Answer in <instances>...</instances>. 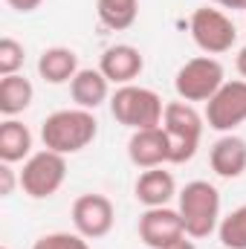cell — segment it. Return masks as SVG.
Masks as SVG:
<instances>
[{"label":"cell","mask_w":246,"mask_h":249,"mask_svg":"<svg viewBox=\"0 0 246 249\" xmlns=\"http://www.w3.org/2000/svg\"><path fill=\"white\" fill-rule=\"evenodd\" d=\"M32 249H90V244L78 232H50V235H41L32 244Z\"/></svg>","instance_id":"7402d4cb"},{"label":"cell","mask_w":246,"mask_h":249,"mask_svg":"<svg viewBox=\"0 0 246 249\" xmlns=\"http://www.w3.org/2000/svg\"><path fill=\"white\" fill-rule=\"evenodd\" d=\"M96 136H99V122H96L93 110H84V107L55 110L41 124V142H44V148L58 151L64 157L84 151Z\"/></svg>","instance_id":"6da1fadb"},{"label":"cell","mask_w":246,"mask_h":249,"mask_svg":"<svg viewBox=\"0 0 246 249\" xmlns=\"http://www.w3.org/2000/svg\"><path fill=\"white\" fill-rule=\"evenodd\" d=\"M206 122L211 130L232 133L241 122H246V81H226L209 102H206Z\"/></svg>","instance_id":"ba28073f"},{"label":"cell","mask_w":246,"mask_h":249,"mask_svg":"<svg viewBox=\"0 0 246 249\" xmlns=\"http://www.w3.org/2000/svg\"><path fill=\"white\" fill-rule=\"evenodd\" d=\"M78 70H81L78 67V55L70 47H50L38 58V75L47 84H67V81L75 78Z\"/></svg>","instance_id":"2e32d148"},{"label":"cell","mask_w":246,"mask_h":249,"mask_svg":"<svg viewBox=\"0 0 246 249\" xmlns=\"http://www.w3.org/2000/svg\"><path fill=\"white\" fill-rule=\"evenodd\" d=\"M110 113L113 119L130 130H145V127H159L165 116V105L159 93L139 87V84H124L110 96Z\"/></svg>","instance_id":"3957f363"},{"label":"cell","mask_w":246,"mask_h":249,"mask_svg":"<svg viewBox=\"0 0 246 249\" xmlns=\"http://www.w3.org/2000/svg\"><path fill=\"white\" fill-rule=\"evenodd\" d=\"M67 180V157L58 151H38L23 162V171L18 177V183L23 188V194H29L32 200H47L53 197Z\"/></svg>","instance_id":"8992f818"},{"label":"cell","mask_w":246,"mask_h":249,"mask_svg":"<svg viewBox=\"0 0 246 249\" xmlns=\"http://www.w3.org/2000/svg\"><path fill=\"white\" fill-rule=\"evenodd\" d=\"M209 162L211 171L223 180H238L246 171V139L235 136V133H223L211 151H209Z\"/></svg>","instance_id":"4fadbf2b"},{"label":"cell","mask_w":246,"mask_h":249,"mask_svg":"<svg viewBox=\"0 0 246 249\" xmlns=\"http://www.w3.org/2000/svg\"><path fill=\"white\" fill-rule=\"evenodd\" d=\"M32 157V130L18 119H6L0 124V162H23Z\"/></svg>","instance_id":"e0dca14e"},{"label":"cell","mask_w":246,"mask_h":249,"mask_svg":"<svg viewBox=\"0 0 246 249\" xmlns=\"http://www.w3.org/2000/svg\"><path fill=\"white\" fill-rule=\"evenodd\" d=\"M226 84L223 75V64L217 61L214 55H197L191 61H185L177 75H174V90L177 96L194 105V102H209L220 87Z\"/></svg>","instance_id":"5b68a950"},{"label":"cell","mask_w":246,"mask_h":249,"mask_svg":"<svg viewBox=\"0 0 246 249\" xmlns=\"http://www.w3.org/2000/svg\"><path fill=\"white\" fill-rule=\"evenodd\" d=\"M6 3H9L15 12H35L44 0H6Z\"/></svg>","instance_id":"cb8c5ba5"},{"label":"cell","mask_w":246,"mask_h":249,"mask_svg":"<svg viewBox=\"0 0 246 249\" xmlns=\"http://www.w3.org/2000/svg\"><path fill=\"white\" fill-rule=\"evenodd\" d=\"M183 238H185V223L177 209L157 206V209H145V214L139 217V241L145 247L168 249Z\"/></svg>","instance_id":"30bf717a"},{"label":"cell","mask_w":246,"mask_h":249,"mask_svg":"<svg viewBox=\"0 0 246 249\" xmlns=\"http://www.w3.org/2000/svg\"><path fill=\"white\" fill-rule=\"evenodd\" d=\"M35 99V87L26 75L15 72V75H3L0 78V113L6 119H15L18 113H23Z\"/></svg>","instance_id":"ac0fdd59"},{"label":"cell","mask_w":246,"mask_h":249,"mask_svg":"<svg viewBox=\"0 0 246 249\" xmlns=\"http://www.w3.org/2000/svg\"><path fill=\"white\" fill-rule=\"evenodd\" d=\"M3 249H9V247H3Z\"/></svg>","instance_id":"83f0119b"},{"label":"cell","mask_w":246,"mask_h":249,"mask_svg":"<svg viewBox=\"0 0 246 249\" xmlns=\"http://www.w3.org/2000/svg\"><path fill=\"white\" fill-rule=\"evenodd\" d=\"M23 61H26L23 44L6 35V38L0 41V75H15V72H20Z\"/></svg>","instance_id":"44dd1931"},{"label":"cell","mask_w":246,"mask_h":249,"mask_svg":"<svg viewBox=\"0 0 246 249\" xmlns=\"http://www.w3.org/2000/svg\"><path fill=\"white\" fill-rule=\"evenodd\" d=\"M15 191V171L9 162H0V197H9Z\"/></svg>","instance_id":"603a6c76"},{"label":"cell","mask_w":246,"mask_h":249,"mask_svg":"<svg viewBox=\"0 0 246 249\" xmlns=\"http://www.w3.org/2000/svg\"><path fill=\"white\" fill-rule=\"evenodd\" d=\"M99 70L105 72V78L110 84H133V78H139V72L145 70V58L136 47L130 44H116V47H107L99 58Z\"/></svg>","instance_id":"7c38bea8"},{"label":"cell","mask_w":246,"mask_h":249,"mask_svg":"<svg viewBox=\"0 0 246 249\" xmlns=\"http://www.w3.org/2000/svg\"><path fill=\"white\" fill-rule=\"evenodd\" d=\"M72 226L78 235H84L87 241H99L113 229L116 220V209L105 194H81L72 203Z\"/></svg>","instance_id":"9c48e42d"},{"label":"cell","mask_w":246,"mask_h":249,"mask_svg":"<svg viewBox=\"0 0 246 249\" xmlns=\"http://www.w3.org/2000/svg\"><path fill=\"white\" fill-rule=\"evenodd\" d=\"M136 200L145 206V209H157V206H168L174 197H177V180L171 171L165 168H148L139 174L136 186H133Z\"/></svg>","instance_id":"5bb4252c"},{"label":"cell","mask_w":246,"mask_h":249,"mask_svg":"<svg viewBox=\"0 0 246 249\" xmlns=\"http://www.w3.org/2000/svg\"><path fill=\"white\" fill-rule=\"evenodd\" d=\"M177 212L188 238H209L220 226V191L206 180H191L177 194Z\"/></svg>","instance_id":"7a4b0ae2"},{"label":"cell","mask_w":246,"mask_h":249,"mask_svg":"<svg viewBox=\"0 0 246 249\" xmlns=\"http://www.w3.org/2000/svg\"><path fill=\"white\" fill-rule=\"evenodd\" d=\"M206 119L194 110V105L188 102H168L165 105V116H162V127L171 139V162L183 165L188 160H194L197 148H200V136Z\"/></svg>","instance_id":"277c9868"},{"label":"cell","mask_w":246,"mask_h":249,"mask_svg":"<svg viewBox=\"0 0 246 249\" xmlns=\"http://www.w3.org/2000/svg\"><path fill=\"white\" fill-rule=\"evenodd\" d=\"M168 249H197V247H194L191 241H185V238H183V241H177L174 247H168Z\"/></svg>","instance_id":"4316f807"},{"label":"cell","mask_w":246,"mask_h":249,"mask_svg":"<svg viewBox=\"0 0 246 249\" xmlns=\"http://www.w3.org/2000/svg\"><path fill=\"white\" fill-rule=\"evenodd\" d=\"M96 12L107 29L122 32V29H130L136 23L139 0H96Z\"/></svg>","instance_id":"d6986e66"},{"label":"cell","mask_w":246,"mask_h":249,"mask_svg":"<svg viewBox=\"0 0 246 249\" xmlns=\"http://www.w3.org/2000/svg\"><path fill=\"white\" fill-rule=\"evenodd\" d=\"M127 160L148 171V168H162L165 162H171V139L165 133V127H145V130H133L127 139Z\"/></svg>","instance_id":"8fae6325"},{"label":"cell","mask_w":246,"mask_h":249,"mask_svg":"<svg viewBox=\"0 0 246 249\" xmlns=\"http://www.w3.org/2000/svg\"><path fill=\"white\" fill-rule=\"evenodd\" d=\"M217 235L226 249H246V203L229 212L226 217H220Z\"/></svg>","instance_id":"ffe728a7"},{"label":"cell","mask_w":246,"mask_h":249,"mask_svg":"<svg viewBox=\"0 0 246 249\" xmlns=\"http://www.w3.org/2000/svg\"><path fill=\"white\" fill-rule=\"evenodd\" d=\"M211 3H217L223 9H241V12H246V0H211Z\"/></svg>","instance_id":"d4e9b609"},{"label":"cell","mask_w":246,"mask_h":249,"mask_svg":"<svg viewBox=\"0 0 246 249\" xmlns=\"http://www.w3.org/2000/svg\"><path fill=\"white\" fill-rule=\"evenodd\" d=\"M70 96L78 107L96 110L110 99V81L105 78L102 70H78L75 78L70 81Z\"/></svg>","instance_id":"9a60e30c"},{"label":"cell","mask_w":246,"mask_h":249,"mask_svg":"<svg viewBox=\"0 0 246 249\" xmlns=\"http://www.w3.org/2000/svg\"><path fill=\"white\" fill-rule=\"evenodd\" d=\"M188 29H191L194 44L206 55H223L238 41V29H235L232 18H226L220 9H211V6L194 9V15L188 20Z\"/></svg>","instance_id":"52a82bcc"},{"label":"cell","mask_w":246,"mask_h":249,"mask_svg":"<svg viewBox=\"0 0 246 249\" xmlns=\"http://www.w3.org/2000/svg\"><path fill=\"white\" fill-rule=\"evenodd\" d=\"M238 72L244 75V81H246V47L238 53Z\"/></svg>","instance_id":"484cf974"}]
</instances>
